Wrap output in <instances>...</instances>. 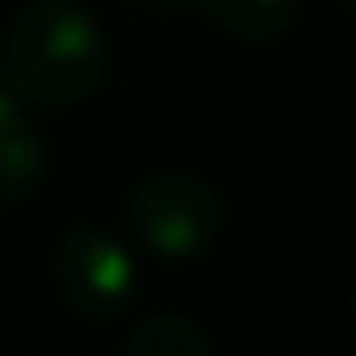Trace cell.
<instances>
[{"instance_id": "6da1fadb", "label": "cell", "mask_w": 356, "mask_h": 356, "mask_svg": "<svg viewBox=\"0 0 356 356\" xmlns=\"http://www.w3.org/2000/svg\"><path fill=\"white\" fill-rule=\"evenodd\" d=\"M9 68L27 95L45 104H72L99 81L104 45L72 5L41 0L18 18L14 41H9Z\"/></svg>"}, {"instance_id": "7a4b0ae2", "label": "cell", "mask_w": 356, "mask_h": 356, "mask_svg": "<svg viewBox=\"0 0 356 356\" xmlns=\"http://www.w3.org/2000/svg\"><path fill=\"white\" fill-rule=\"evenodd\" d=\"M136 226L158 252H194L217 230V199L190 176H158L136 203Z\"/></svg>"}, {"instance_id": "3957f363", "label": "cell", "mask_w": 356, "mask_h": 356, "mask_svg": "<svg viewBox=\"0 0 356 356\" xmlns=\"http://www.w3.org/2000/svg\"><path fill=\"white\" fill-rule=\"evenodd\" d=\"M59 275L63 289L77 307L95 312V307H113L127 293V257L118 243L99 239V235H72L59 248Z\"/></svg>"}, {"instance_id": "277c9868", "label": "cell", "mask_w": 356, "mask_h": 356, "mask_svg": "<svg viewBox=\"0 0 356 356\" xmlns=\"http://www.w3.org/2000/svg\"><path fill=\"white\" fill-rule=\"evenodd\" d=\"M127 356H208V348L185 316H158L131 339Z\"/></svg>"}, {"instance_id": "5b68a950", "label": "cell", "mask_w": 356, "mask_h": 356, "mask_svg": "<svg viewBox=\"0 0 356 356\" xmlns=\"http://www.w3.org/2000/svg\"><path fill=\"white\" fill-rule=\"evenodd\" d=\"M208 9L235 32H275L289 18V0H208Z\"/></svg>"}]
</instances>
